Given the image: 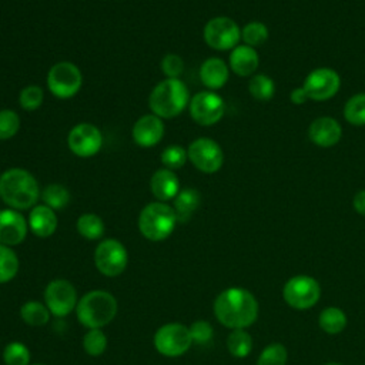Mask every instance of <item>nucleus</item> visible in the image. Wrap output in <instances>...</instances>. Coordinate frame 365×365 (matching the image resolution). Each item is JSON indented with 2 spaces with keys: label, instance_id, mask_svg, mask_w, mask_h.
Listing matches in <instances>:
<instances>
[{
  "label": "nucleus",
  "instance_id": "f257e3e1",
  "mask_svg": "<svg viewBox=\"0 0 365 365\" xmlns=\"http://www.w3.org/2000/svg\"><path fill=\"white\" fill-rule=\"evenodd\" d=\"M214 314L224 327L245 329L258 318V301L245 288H227L215 298Z\"/></svg>",
  "mask_w": 365,
  "mask_h": 365
},
{
  "label": "nucleus",
  "instance_id": "f03ea898",
  "mask_svg": "<svg viewBox=\"0 0 365 365\" xmlns=\"http://www.w3.org/2000/svg\"><path fill=\"white\" fill-rule=\"evenodd\" d=\"M40 197L36 177L24 168H9L0 175V198L13 210H27Z\"/></svg>",
  "mask_w": 365,
  "mask_h": 365
},
{
  "label": "nucleus",
  "instance_id": "7ed1b4c3",
  "mask_svg": "<svg viewBox=\"0 0 365 365\" xmlns=\"http://www.w3.org/2000/svg\"><path fill=\"white\" fill-rule=\"evenodd\" d=\"M190 104V91L180 78H164L151 91L148 106L160 118L180 115Z\"/></svg>",
  "mask_w": 365,
  "mask_h": 365
},
{
  "label": "nucleus",
  "instance_id": "20e7f679",
  "mask_svg": "<svg viewBox=\"0 0 365 365\" xmlns=\"http://www.w3.org/2000/svg\"><path fill=\"white\" fill-rule=\"evenodd\" d=\"M78 321L87 328H101L111 322L117 314L115 298L101 289L87 292L76 307Z\"/></svg>",
  "mask_w": 365,
  "mask_h": 365
},
{
  "label": "nucleus",
  "instance_id": "39448f33",
  "mask_svg": "<svg viewBox=\"0 0 365 365\" xmlns=\"http://www.w3.org/2000/svg\"><path fill=\"white\" fill-rule=\"evenodd\" d=\"M177 214L163 201L147 204L138 217V230L150 241H163L171 235L177 224Z\"/></svg>",
  "mask_w": 365,
  "mask_h": 365
},
{
  "label": "nucleus",
  "instance_id": "423d86ee",
  "mask_svg": "<svg viewBox=\"0 0 365 365\" xmlns=\"http://www.w3.org/2000/svg\"><path fill=\"white\" fill-rule=\"evenodd\" d=\"M282 298L294 309H309L321 298V285L309 275H295L285 282Z\"/></svg>",
  "mask_w": 365,
  "mask_h": 365
},
{
  "label": "nucleus",
  "instance_id": "0eeeda50",
  "mask_svg": "<svg viewBox=\"0 0 365 365\" xmlns=\"http://www.w3.org/2000/svg\"><path fill=\"white\" fill-rule=\"evenodd\" d=\"M81 71L71 61H58L48 70L47 87L57 98L66 100L74 97L81 88Z\"/></svg>",
  "mask_w": 365,
  "mask_h": 365
},
{
  "label": "nucleus",
  "instance_id": "6e6552de",
  "mask_svg": "<svg viewBox=\"0 0 365 365\" xmlns=\"http://www.w3.org/2000/svg\"><path fill=\"white\" fill-rule=\"evenodd\" d=\"M191 344L190 328L177 322L160 327L154 335V346L164 356H180L188 351Z\"/></svg>",
  "mask_w": 365,
  "mask_h": 365
},
{
  "label": "nucleus",
  "instance_id": "1a4fd4ad",
  "mask_svg": "<svg viewBox=\"0 0 365 365\" xmlns=\"http://www.w3.org/2000/svg\"><path fill=\"white\" fill-rule=\"evenodd\" d=\"M188 160L192 165L207 174L217 173L224 163L222 148L217 141L208 137H200L194 140L187 150Z\"/></svg>",
  "mask_w": 365,
  "mask_h": 365
},
{
  "label": "nucleus",
  "instance_id": "9d476101",
  "mask_svg": "<svg viewBox=\"0 0 365 365\" xmlns=\"http://www.w3.org/2000/svg\"><path fill=\"white\" fill-rule=\"evenodd\" d=\"M127 261L128 255L125 247L114 238L101 241L94 251L96 267L106 277L120 275L125 269Z\"/></svg>",
  "mask_w": 365,
  "mask_h": 365
},
{
  "label": "nucleus",
  "instance_id": "9b49d317",
  "mask_svg": "<svg viewBox=\"0 0 365 365\" xmlns=\"http://www.w3.org/2000/svg\"><path fill=\"white\" fill-rule=\"evenodd\" d=\"M241 38L238 24L225 16L211 19L204 27V40L214 50H230L237 47Z\"/></svg>",
  "mask_w": 365,
  "mask_h": 365
},
{
  "label": "nucleus",
  "instance_id": "f8f14e48",
  "mask_svg": "<svg viewBox=\"0 0 365 365\" xmlns=\"http://www.w3.org/2000/svg\"><path fill=\"white\" fill-rule=\"evenodd\" d=\"M191 118L200 125H212L218 123L225 111L224 100L214 91H200L190 98Z\"/></svg>",
  "mask_w": 365,
  "mask_h": 365
},
{
  "label": "nucleus",
  "instance_id": "ddd939ff",
  "mask_svg": "<svg viewBox=\"0 0 365 365\" xmlns=\"http://www.w3.org/2000/svg\"><path fill=\"white\" fill-rule=\"evenodd\" d=\"M67 144L74 155L88 158L100 151L103 145V135L94 124L80 123L70 130Z\"/></svg>",
  "mask_w": 365,
  "mask_h": 365
},
{
  "label": "nucleus",
  "instance_id": "4468645a",
  "mask_svg": "<svg viewBox=\"0 0 365 365\" xmlns=\"http://www.w3.org/2000/svg\"><path fill=\"white\" fill-rule=\"evenodd\" d=\"M341 78L338 73L328 67H321L312 70L304 80V90L308 98L315 101H325L334 97L339 90Z\"/></svg>",
  "mask_w": 365,
  "mask_h": 365
},
{
  "label": "nucleus",
  "instance_id": "2eb2a0df",
  "mask_svg": "<svg viewBox=\"0 0 365 365\" xmlns=\"http://www.w3.org/2000/svg\"><path fill=\"white\" fill-rule=\"evenodd\" d=\"M44 299L53 315L66 317L77 307V291L67 279H54L46 287Z\"/></svg>",
  "mask_w": 365,
  "mask_h": 365
},
{
  "label": "nucleus",
  "instance_id": "dca6fc26",
  "mask_svg": "<svg viewBox=\"0 0 365 365\" xmlns=\"http://www.w3.org/2000/svg\"><path fill=\"white\" fill-rule=\"evenodd\" d=\"M27 230L29 222L17 210H0V244L10 247L23 242Z\"/></svg>",
  "mask_w": 365,
  "mask_h": 365
},
{
  "label": "nucleus",
  "instance_id": "f3484780",
  "mask_svg": "<svg viewBox=\"0 0 365 365\" xmlns=\"http://www.w3.org/2000/svg\"><path fill=\"white\" fill-rule=\"evenodd\" d=\"M133 140L137 145L150 148L157 145L164 137V123L155 114H145L140 117L133 125Z\"/></svg>",
  "mask_w": 365,
  "mask_h": 365
},
{
  "label": "nucleus",
  "instance_id": "a211bd4d",
  "mask_svg": "<svg viewBox=\"0 0 365 365\" xmlns=\"http://www.w3.org/2000/svg\"><path fill=\"white\" fill-rule=\"evenodd\" d=\"M309 140L319 147H332L335 145L342 135L341 124L332 117H318L315 118L308 128Z\"/></svg>",
  "mask_w": 365,
  "mask_h": 365
},
{
  "label": "nucleus",
  "instance_id": "6ab92c4d",
  "mask_svg": "<svg viewBox=\"0 0 365 365\" xmlns=\"http://www.w3.org/2000/svg\"><path fill=\"white\" fill-rule=\"evenodd\" d=\"M150 190L158 201L165 202L174 200L180 192V180L173 170L160 168L151 175Z\"/></svg>",
  "mask_w": 365,
  "mask_h": 365
},
{
  "label": "nucleus",
  "instance_id": "aec40b11",
  "mask_svg": "<svg viewBox=\"0 0 365 365\" xmlns=\"http://www.w3.org/2000/svg\"><path fill=\"white\" fill-rule=\"evenodd\" d=\"M228 66L218 57L207 58L200 67V80L211 91L222 88L228 81Z\"/></svg>",
  "mask_w": 365,
  "mask_h": 365
},
{
  "label": "nucleus",
  "instance_id": "412c9836",
  "mask_svg": "<svg viewBox=\"0 0 365 365\" xmlns=\"http://www.w3.org/2000/svg\"><path fill=\"white\" fill-rule=\"evenodd\" d=\"M29 228L34 235L40 238L53 235L57 228V215L54 210L46 204L36 205L29 215Z\"/></svg>",
  "mask_w": 365,
  "mask_h": 365
},
{
  "label": "nucleus",
  "instance_id": "4be33fe9",
  "mask_svg": "<svg viewBox=\"0 0 365 365\" xmlns=\"http://www.w3.org/2000/svg\"><path fill=\"white\" fill-rule=\"evenodd\" d=\"M259 57L254 47H250L247 44L237 46L232 48L230 54V67L231 70L241 77H247L254 74V71L258 68Z\"/></svg>",
  "mask_w": 365,
  "mask_h": 365
},
{
  "label": "nucleus",
  "instance_id": "5701e85b",
  "mask_svg": "<svg viewBox=\"0 0 365 365\" xmlns=\"http://www.w3.org/2000/svg\"><path fill=\"white\" fill-rule=\"evenodd\" d=\"M173 201H174L173 208L177 214V220L181 222H185L198 208L201 202V195L195 188H184V190H180V192L175 195Z\"/></svg>",
  "mask_w": 365,
  "mask_h": 365
},
{
  "label": "nucleus",
  "instance_id": "b1692460",
  "mask_svg": "<svg viewBox=\"0 0 365 365\" xmlns=\"http://www.w3.org/2000/svg\"><path fill=\"white\" fill-rule=\"evenodd\" d=\"M318 324L324 332L329 335H335L345 329L346 315L338 307H327L319 312Z\"/></svg>",
  "mask_w": 365,
  "mask_h": 365
},
{
  "label": "nucleus",
  "instance_id": "393cba45",
  "mask_svg": "<svg viewBox=\"0 0 365 365\" xmlns=\"http://www.w3.org/2000/svg\"><path fill=\"white\" fill-rule=\"evenodd\" d=\"M227 348L235 358H245L252 349V336L245 329H232L227 338Z\"/></svg>",
  "mask_w": 365,
  "mask_h": 365
},
{
  "label": "nucleus",
  "instance_id": "a878e982",
  "mask_svg": "<svg viewBox=\"0 0 365 365\" xmlns=\"http://www.w3.org/2000/svg\"><path fill=\"white\" fill-rule=\"evenodd\" d=\"M77 231L87 240H98L104 234V222L97 214L86 212L77 220Z\"/></svg>",
  "mask_w": 365,
  "mask_h": 365
},
{
  "label": "nucleus",
  "instance_id": "bb28decb",
  "mask_svg": "<svg viewBox=\"0 0 365 365\" xmlns=\"http://www.w3.org/2000/svg\"><path fill=\"white\" fill-rule=\"evenodd\" d=\"M20 315H21V319L31 327L44 325L50 319L48 308L37 301H29L23 304V307L20 308Z\"/></svg>",
  "mask_w": 365,
  "mask_h": 365
},
{
  "label": "nucleus",
  "instance_id": "cd10ccee",
  "mask_svg": "<svg viewBox=\"0 0 365 365\" xmlns=\"http://www.w3.org/2000/svg\"><path fill=\"white\" fill-rule=\"evenodd\" d=\"M248 91L258 101H268L275 93V83L267 74H255L248 83Z\"/></svg>",
  "mask_w": 365,
  "mask_h": 365
},
{
  "label": "nucleus",
  "instance_id": "c85d7f7f",
  "mask_svg": "<svg viewBox=\"0 0 365 365\" xmlns=\"http://www.w3.org/2000/svg\"><path fill=\"white\" fill-rule=\"evenodd\" d=\"M41 200L47 207L53 210H61L68 204L70 192L61 184H50L41 191Z\"/></svg>",
  "mask_w": 365,
  "mask_h": 365
},
{
  "label": "nucleus",
  "instance_id": "c756f323",
  "mask_svg": "<svg viewBox=\"0 0 365 365\" xmlns=\"http://www.w3.org/2000/svg\"><path fill=\"white\" fill-rule=\"evenodd\" d=\"M19 271V258L16 252L4 244H0V284L16 277Z\"/></svg>",
  "mask_w": 365,
  "mask_h": 365
},
{
  "label": "nucleus",
  "instance_id": "7c9ffc66",
  "mask_svg": "<svg viewBox=\"0 0 365 365\" xmlns=\"http://www.w3.org/2000/svg\"><path fill=\"white\" fill-rule=\"evenodd\" d=\"M345 120L354 125H365V93L352 96L344 108Z\"/></svg>",
  "mask_w": 365,
  "mask_h": 365
},
{
  "label": "nucleus",
  "instance_id": "2f4dec72",
  "mask_svg": "<svg viewBox=\"0 0 365 365\" xmlns=\"http://www.w3.org/2000/svg\"><path fill=\"white\" fill-rule=\"evenodd\" d=\"M287 358V348L279 342H272L261 351L257 359V365H285Z\"/></svg>",
  "mask_w": 365,
  "mask_h": 365
},
{
  "label": "nucleus",
  "instance_id": "473e14b6",
  "mask_svg": "<svg viewBox=\"0 0 365 365\" xmlns=\"http://www.w3.org/2000/svg\"><path fill=\"white\" fill-rule=\"evenodd\" d=\"M241 38L244 43L250 47H257L261 46L267 41L268 38V29L264 23L261 21H251L245 24L241 30Z\"/></svg>",
  "mask_w": 365,
  "mask_h": 365
},
{
  "label": "nucleus",
  "instance_id": "72a5a7b5",
  "mask_svg": "<svg viewBox=\"0 0 365 365\" xmlns=\"http://www.w3.org/2000/svg\"><path fill=\"white\" fill-rule=\"evenodd\" d=\"M83 348L91 356H100L107 348V336L100 328H91L83 338Z\"/></svg>",
  "mask_w": 365,
  "mask_h": 365
},
{
  "label": "nucleus",
  "instance_id": "f704fd0d",
  "mask_svg": "<svg viewBox=\"0 0 365 365\" xmlns=\"http://www.w3.org/2000/svg\"><path fill=\"white\" fill-rule=\"evenodd\" d=\"M187 160H188L187 150L177 144L165 147L161 153V163L164 168H168L173 171L181 168L187 163Z\"/></svg>",
  "mask_w": 365,
  "mask_h": 365
},
{
  "label": "nucleus",
  "instance_id": "c9c22d12",
  "mask_svg": "<svg viewBox=\"0 0 365 365\" xmlns=\"http://www.w3.org/2000/svg\"><path fill=\"white\" fill-rule=\"evenodd\" d=\"M3 359L6 365H29L30 351L21 342H10L3 351Z\"/></svg>",
  "mask_w": 365,
  "mask_h": 365
},
{
  "label": "nucleus",
  "instance_id": "e433bc0d",
  "mask_svg": "<svg viewBox=\"0 0 365 365\" xmlns=\"http://www.w3.org/2000/svg\"><path fill=\"white\" fill-rule=\"evenodd\" d=\"M43 98H44V93H43V88L36 86V84H31V86H26L21 91H20V96H19V103L21 106L23 110L26 111H34L37 110L41 103H43Z\"/></svg>",
  "mask_w": 365,
  "mask_h": 365
},
{
  "label": "nucleus",
  "instance_id": "4c0bfd02",
  "mask_svg": "<svg viewBox=\"0 0 365 365\" xmlns=\"http://www.w3.org/2000/svg\"><path fill=\"white\" fill-rule=\"evenodd\" d=\"M20 128V117L14 110H0V140H9L17 134Z\"/></svg>",
  "mask_w": 365,
  "mask_h": 365
},
{
  "label": "nucleus",
  "instance_id": "58836bf2",
  "mask_svg": "<svg viewBox=\"0 0 365 365\" xmlns=\"http://www.w3.org/2000/svg\"><path fill=\"white\" fill-rule=\"evenodd\" d=\"M161 71L167 76V78H180L184 71V61L177 54H167L161 60Z\"/></svg>",
  "mask_w": 365,
  "mask_h": 365
},
{
  "label": "nucleus",
  "instance_id": "ea45409f",
  "mask_svg": "<svg viewBox=\"0 0 365 365\" xmlns=\"http://www.w3.org/2000/svg\"><path fill=\"white\" fill-rule=\"evenodd\" d=\"M190 334H191L192 342L205 344L212 338V327L210 322L204 319H198L192 322V325L190 327Z\"/></svg>",
  "mask_w": 365,
  "mask_h": 365
},
{
  "label": "nucleus",
  "instance_id": "a19ab883",
  "mask_svg": "<svg viewBox=\"0 0 365 365\" xmlns=\"http://www.w3.org/2000/svg\"><path fill=\"white\" fill-rule=\"evenodd\" d=\"M352 205L358 214L365 215V190H361L355 194L352 200Z\"/></svg>",
  "mask_w": 365,
  "mask_h": 365
},
{
  "label": "nucleus",
  "instance_id": "79ce46f5",
  "mask_svg": "<svg viewBox=\"0 0 365 365\" xmlns=\"http://www.w3.org/2000/svg\"><path fill=\"white\" fill-rule=\"evenodd\" d=\"M291 101L294 104H304L307 100H308V94L307 91L304 90V87H297L291 91Z\"/></svg>",
  "mask_w": 365,
  "mask_h": 365
},
{
  "label": "nucleus",
  "instance_id": "37998d69",
  "mask_svg": "<svg viewBox=\"0 0 365 365\" xmlns=\"http://www.w3.org/2000/svg\"><path fill=\"white\" fill-rule=\"evenodd\" d=\"M324 365H342V364H339V362H327Z\"/></svg>",
  "mask_w": 365,
  "mask_h": 365
},
{
  "label": "nucleus",
  "instance_id": "c03bdc74",
  "mask_svg": "<svg viewBox=\"0 0 365 365\" xmlns=\"http://www.w3.org/2000/svg\"><path fill=\"white\" fill-rule=\"evenodd\" d=\"M37 365H43V364H37Z\"/></svg>",
  "mask_w": 365,
  "mask_h": 365
}]
</instances>
